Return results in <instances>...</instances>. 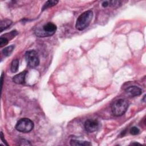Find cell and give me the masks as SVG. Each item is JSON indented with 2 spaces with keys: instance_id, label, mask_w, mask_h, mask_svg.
Wrapping results in <instances>:
<instances>
[{
  "instance_id": "6da1fadb",
  "label": "cell",
  "mask_w": 146,
  "mask_h": 146,
  "mask_svg": "<svg viewBox=\"0 0 146 146\" xmlns=\"http://www.w3.org/2000/svg\"><path fill=\"white\" fill-rule=\"evenodd\" d=\"M129 103L124 99H119L115 100L111 106V111L116 116H120L124 115L127 111Z\"/></svg>"
},
{
  "instance_id": "7a4b0ae2",
  "label": "cell",
  "mask_w": 146,
  "mask_h": 146,
  "mask_svg": "<svg viewBox=\"0 0 146 146\" xmlns=\"http://www.w3.org/2000/svg\"><path fill=\"white\" fill-rule=\"evenodd\" d=\"M93 17V13L91 10H87L81 14L78 18L75 27L79 30H83L90 25Z\"/></svg>"
},
{
  "instance_id": "3957f363",
  "label": "cell",
  "mask_w": 146,
  "mask_h": 146,
  "mask_svg": "<svg viewBox=\"0 0 146 146\" xmlns=\"http://www.w3.org/2000/svg\"><path fill=\"white\" fill-rule=\"evenodd\" d=\"M56 29V26L54 23L48 22L43 25L41 28L36 29L35 34L38 37H47L54 34Z\"/></svg>"
},
{
  "instance_id": "277c9868",
  "label": "cell",
  "mask_w": 146,
  "mask_h": 146,
  "mask_svg": "<svg viewBox=\"0 0 146 146\" xmlns=\"http://www.w3.org/2000/svg\"><path fill=\"white\" fill-rule=\"evenodd\" d=\"M33 121L28 118H22L18 121L15 125V129L21 132L27 133L34 128Z\"/></svg>"
},
{
  "instance_id": "5b68a950",
  "label": "cell",
  "mask_w": 146,
  "mask_h": 146,
  "mask_svg": "<svg viewBox=\"0 0 146 146\" xmlns=\"http://www.w3.org/2000/svg\"><path fill=\"white\" fill-rule=\"evenodd\" d=\"M25 59L28 66L31 68L36 67L39 64V58L38 52L34 50L27 51L25 53Z\"/></svg>"
},
{
  "instance_id": "8992f818",
  "label": "cell",
  "mask_w": 146,
  "mask_h": 146,
  "mask_svg": "<svg viewBox=\"0 0 146 146\" xmlns=\"http://www.w3.org/2000/svg\"><path fill=\"white\" fill-rule=\"evenodd\" d=\"M100 127V122L96 119H90L84 123V128L88 132L92 133L98 131Z\"/></svg>"
},
{
  "instance_id": "52a82bcc",
  "label": "cell",
  "mask_w": 146,
  "mask_h": 146,
  "mask_svg": "<svg viewBox=\"0 0 146 146\" xmlns=\"http://www.w3.org/2000/svg\"><path fill=\"white\" fill-rule=\"evenodd\" d=\"M126 93L131 97H135L139 96L142 93V90L137 86H129L125 89Z\"/></svg>"
},
{
  "instance_id": "ba28073f",
  "label": "cell",
  "mask_w": 146,
  "mask_h": 146,
  "mask_svg": "<svg viewBox=\"0 0 146 146\" xmlns=\"http://www.w3.org/2000/svg\"><path fill=\"white\" fill-rule=\"evenodd\" d=\"M27 73V72L26 71H24L23 72H20L18 74H17L13 78V82L15 83L19 84L25 83V78H26V75Z\"/></svg>"
},
{
  "instance_id": "9c48e42d",
  "label": "cell",
  "mask_w": 146,
  "mask_h": 146,
  "mask_svg": "<svg viewBox=\"0 0 146 146\" xmlns=\"http://www.w3.org/2000/svg\"><path fill=\"white\" fill-rule=\"evenodd\" d=\"M70 145H78V146H87L91 145V143L88 141H80L77 140L72 139L70 141Z\"/></svg>"
},
{
  "instance_id": "30bf717a",
  "label": "cell",
  "mask_w": 146,
  "mask_h": 146,
  "mask_svg": "<svg viewBox=\"0 0 146 146\" xmlns=\"http://www.w3.org/2000/svg\"><path fill=\"white\" fill-rule=\"evenodd\" d=\"M11 24H12V21L11 20H9V19L2 20L1 22V25H0V29H1L0 31H1V32L3 31L4 30L6 29Z\"/></svg>"
},
{
  "instance_id": "8fae6325",
  "label": "cell",
  "mask_w": 146,
  "mask_h": 146,
  "mask_svg": "<svg viewBox=\"0 0 146 146\" xmlns=\"http://www.w3.org/2000/svg\"><path fill=\"white\" fill-rule=\"evenodd\" d=\"M19 67V59H15L13 60L11 63V67L10 70L13 73H15L17 72Z\"/></svg>"
},
{
  "instance_id": "7c38bea8",
  "label": "cell",
  "mask_w": 146,
  "mask_h": 146,
  "mask_svg": "<svg viewBox=\"0 0 146 146\" xmlns=\"http://www.w3.org/2000/svg\"><path fill=\"white\" fill-rule=\"evenodd\" d=\"M14 49V45H10L3 48L2 52L4 56H8L10 55V54L12 53Z\"/></svg>"
},
{
  "instance_id": "4fadbf2b",
  "label": "cell",
  "mask_w": 146,
  "mask_h": 146,
  "mask_svg": "<svg viewBox=\"0 0 146 146\" xmlns=\"http://www.w3.org/2000/svg\"><path fill=\"white\" fill-rule=\"evenodd\" d=\"M58 3V1H54V0H51V1H47L43 5L42 7V10H44L48 7H52L55 5H56Z\"/></svg>"
},
{
  "instance_id": "5bb4252c",
  "label": "cell",
  "mask_w": 146,
  "mask_h": 146,
  "mask_svg": "<svg viewBox=\"0 0 146 146\" xmlns=\"http://www.w3.org/2000/svg\"><path fill=\"white\" fill-rule=\"evenodd\" d=\"M8 42L9 39L6 37L1 36L0 38V46L2 47L4 46H6L8 43Z\"/></svg>"
},
{
  "instance_id": "9a60e30c",
  "label": "cell",
  "mask_w": 146,
  "mask_h": 146,
  "mask_svg": "<svg viewBox=\"0 0 146 146\" xmlns=\"http://www.w3.org/2000/svg\"><path fill=\"white\" fill-rule=\"evenodd\" d=\"M129 132L132 135H136L139 133L140 129L138 128H137L136 127H132L131 128V129L129 130Z\"/></svg>"
},
{
  "instance_id": "2e32d148",
  "label": "cell",
  "mask_w": 146,
  "mask_h": 146,
  "mask_svg": "<svg viewBox=\"0 0 146 146\" xmlns=\"http://www.w3.org/2000/svg\"><path fill=\"white\" fill-rule=\"evenodd\" d=\"M102 6L103 7H107L108 6H109V1H103L102 3Z\"/></svg>"
},
{
  "instance_id": "e0dca14e",
  "label": "cell",
  "mask_w": 146,
  "mask_h": 146,
  "mask_svg": "<svg viewBox=\"0 0 146 146\" xmlns=\"http://www.w3.org/2000/svg\"><path fill=\"white\" fill-rule=\"evenodd\" d=\"M1 140L3 141V142L5 143V144H6V145H8V144L6 143V141H5V140H4V139H3V134L2 132H1Z\"/></svg>"
},
{
  "instance_id": "ac0fdd59",
  "label": "cell",
  "mask_w": 146,
  "mask_h": 146,
  "mask_svg": "<svg viewBox=\"0 0 146 146\" xmlns=\"http://www.w3.org/2000/svg\"><path fill=\"white\" fill-rule=\"evenodd\" d=\"M134 144H135V145H140V143H131V145H134Z\"/></svg>"
}]
</instances>
